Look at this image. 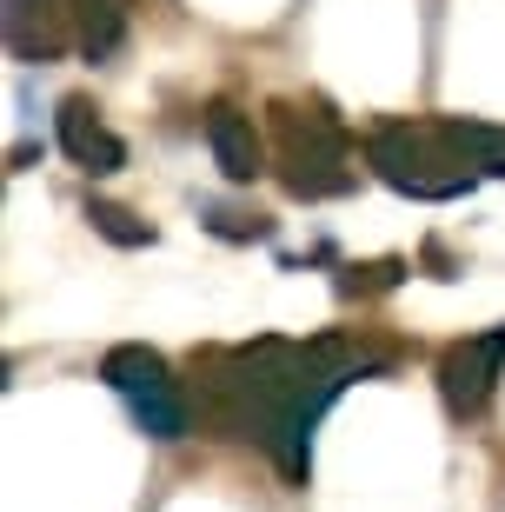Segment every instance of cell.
Masks as SVG:
<instances>
[{"mask_svg":"<svg viewBox=\"0 0 505 512\" xmlns=\"http://www.w3.org/2000/svg\"><path fill=\"white\" fill-rule=\"evenodd\" d=\"M366 280H353L346 293H379V286H399V273H406V260H379V266H359Z\"/></svg>","mask_w":505,"mask_h":512,"instance_id":"12","label":"cell"},{"mask_svg":"<svg viewBox=\"0 0 505 512\" xmlns=\"http://www.w3.org/2000/svg\"><path fill=\"white\" fill-rule=\"evenodd\" d=\"M127 40V7L120 0H74V47L87 60H107Z\"/></svg>","mask_w":505,"mask_h":512,"instance_id":"9","label":"cell"},{"mask_svg":"<svg viewBox=\"0 0 505 512\" xmlns=\"http://www.w3.org/2000/svg\"><path fill=\"white\" fill-rule=\"evenodd\" d=\"M100 380L113 386V399L133 413V426L147 439H180L187 433V393L173 380V366L153 346H113L100 360Z\"/></svg>","mask_w":505,"mask_h":512,"instance_id":"4","label":"cell"},{"mask_svg":"<svg viewBox=\"0 0 505 512\" xmlns=\"http://www.w3.org/2000/svg\"><path fill=\"white\" fill-rule=\"evenodd\" d=\"M452 147L466 153L472 173H505V127H486V120H446Z\"/></svg>","mask_w":505,"mask_h":512,"instance_id":"10","label":"cell"},{"mask_svg":"<svg viewBox=\"0 0 505 512\" xmlns=\"http://www.w3.org/2000/svg\"><path fill=\"white\" fill-rule=\"evenodd\" d=\"M87 220H94V233H107L113 247H153V227L133 220L127 207H113V200H87Z\"/></svg>","mask_w":505,"mask_h":512,"instance_id":"11","label":"cell"},{"mask_svg":"<svg viewBox=\"0 0 505 512\" xmlns=\"http://www.w3.org/2000/svg\"><path fill=\"white\" fill-rule=\"evenodd\" d=\"M373 353L353 340H253L226 346V353H200V399L213 426L233 439H253L286 486H306L313 466V426L326 419L359 373H373Z\"/></svg>","mask_w":505,"mask_h":512,"instance_id":"1","label":"cell"},{"mask_svg":"<svg viewBox=\"0 0 505 512\" xmlns=\"http://www.w3.org/2000/svg\"><path fill=\"white\" fill-rule=\"evenodd\" d=\"M366 167L406 200H459L479 180L466 153L452 147L446 120H379L366 133Z\"/></svg>","mask_w":505,"mask_h":512,"instance_id":"2","label":"cell"},{"mask_svg":"<svg viewBox=\"0 0 505 512\" xmlns=\"http://www.w3.org/2000/svg\"><path fill=\"white\" fill-rule=\"evenodd\" d=\"M206 147H213V167L226 180H240V187L266 173V147H260V133H253V114H240L233 100L206 107Z\"/></svg>","mask_w":505,"mask_h":512,"instance_id":"8","label":"cell"},{"mask_svg":"<svg viewBox=\"0 0 505 512\" xmlns=\"http://www.w3.org/2000/svg\"><path fill=\"white\" fill-rule=\"evenodd\" d=\"M505 373V326H486V333H466L439 353V399H446L452 419H479L499 393Z\"/></svg>","mask_w":505,"mask_h":512,"instance_id":"5","label":"cell"},{"mask_svg":"<svg viewBox=\"0 0 505 512\" xmlns=\"http://www.w3.org/2000/svg\"><path fill=\"white\" fill-rule=\"evenodd\" d=\"M273 140H280V180L293 200H339L353 193V147L319 100H273Z\"/></svg>","mask_w":505,"mask_h":512,"instance_id":"3","label":"cell"},{"mask_svg":"<svg viewBox=\"0 0 505 512\" xmlns=\"http://www.w3.org/2000/svg\"><path fill=\"white\" fill-rule=\"evenodd\" d=\"M7 54L14 60H54L74 40V0H7Z\"/></svg>","mask_w":505,"mask_h":512,"instance_id":"7","label":"cell"},{"mask_svg":"<svg viewBox=\"0 0 505 512\" xmlns=\"http://www.w3.org/2000/svg\"><path fill=\"white\" fill-rule=\"evenodd\" d=\"M54 140H60V153H67L80 173H94V180H100V173H120V167H127V140H120V133L94 114V100H87V94H67V100H60Z\"/></svg>","mask_w":505,"mask_h":512,"instance_id":"6","label":"cell"},{"mask_svg":"<svg viewBox=\"0 0 505 512\" xmlns=\"http://www.w3.org/2000/svg\"><path fill=\"white\" fill-rule=\"evenodd\" d=\"M213 233H226V240H260L266 220H240V213H213Z\"/></svg>","mask_w":505,"mask_h":512,"instance_id":"13","label":"cell"}]
</instances>
